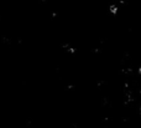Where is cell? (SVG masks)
I'll return each instance as SVG.
<instances>
[{
    "instance_id": "obj_1",
    "label": "cell",
    "mask_w": 141,
    "mask_h": 128,
    "mask_svg": "<svg viewBox=\"0 0 141 128\" xmlns=\"http://www.w3.org/2000/svg\"><path fill=\"white\" fill-rule=\"evenodd\" d=\"M139 74H140V75H141V66H140V67H139Z\"/></svg>"
}]
</instances>
